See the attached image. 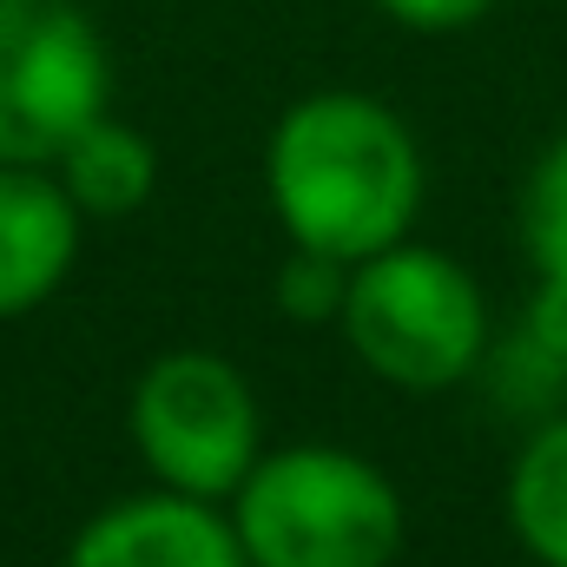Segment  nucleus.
Here are the masks:
<instances>
[{"mask_svg":"<svg viewBox=\"0 0 567 567\" xmlns=\"http://www.w3.org/2000/svg\"><path fill=\"white\" fill-rule=\"evenodd\" d=\"M265 192L290 251L363 265L410 238L423 212L416 133L370 93H310L265 140Z\"/></svg>","mask_w":567,"mask_h":567,"instance_id":"1","label":"nucleus"},{"mask_svg":"<svg viewBox=\"0 0 567 567\" xmlns=\"http://www.w3.org/2000/svg\"><path fill=\"white\" fill-rule=\"evenodd\" d=\"M251 567H390L403 555L396 482L337 442L265 449L231 495Z\"/></svg>","mask_w":567,"mask_h":567,"instance_id":"2","label":"nucleus"},{"mask_svg":"<svg viewBox=\"0 0 567 567\" xmlns=\"http://www.w3.org/2000/svg\"><path fill=\"white\" fill-rule=\"evenodd\" d=\"M357 363L396 390H455L488 363V303L435 245H390L350 271V297L337 317Z\"/></svg>","mask_w":567,"mask_h":567,"instance_id":"3","label":"nucleus"},{"mask_svg":"<svg viewBox=\"0 0 567 567\" xmlns=\"http://www.w3.org/2000/svg\"><path fill=\"white\" fill-rule=\"evenodd\" d=\"M133 449L158 488L231 502L238 482L265 455V410L245 370L218 350H165L152 357L126 403Z\"/></svg>","mask_w":567,"mask_h":567,"instance_id":"4","label":"nucleus"},{"mask_svg":"<svg viewBox=\"0 0 567 567\" xmlns=\"http://www.w3.org/2000/svg\"><path fill=\"white\" fill-rule=\"evenodd\" d=\"M113 100V53L80 0H0V165H53Z\"/></svg>","mask_w":567,"mask_h":567,"instance_id":"5","label":"nucleus"},{"mask_svg":"<svg viewBox=\"0 0 567 567\" xmlns=\"http://www.w3.org/2000/svg\"><path fill=\"white\" fill-rule=\"evenodd\" d=\"M60 567H251L231 515L198 495L145 488L113 508H100Z\"/></svg>","mask_w":567,"mask_h":567,"instance_id":"6","label":"nucleus"},{"mask_svg":"<svg viewBox=\"0 0 567 567\" xmlns=\"http://www.w3.org/2000/svg\"><path fill=\"white\" fill-rule=\"evenodd\" d=\"M80 205L53 165H0V323L33 317L80 258Z\"/></svg>","mask_w":567,"mask_h":567,"instance_id":"7","label":"nucleus"},{"mask_svg":"<svg viewBox=\"0 0 567 567\" xmlns=\"http://www.w3.org/2000/svg\"><path fill=\"white\" fill-rule=\"evenodd\" d=\"M53 178L66 185V198L80 205V218H133L152 185H158V152L140 126L100 113L80 140L53 158Z\"/></svg>","mask_w":567,"mask_h":567,"instance_id":"8","label":"nucleus"},{"mask_svg":"<svg viewBox=\"0 0 567 567\" xmlns=\"http://www.w3.org/2000/svg\"><path fill=\"white\" fill-rule=\"evenodd\" d=\"M508 528L542 567H567V416H548L508 468Z\"/></svg>","mask_w":567,"mask_h":567,"instance_id":"9","label":"nucleus"},{"mask_svg":"<svg viewBox=\"0 0 567 567\" xmlns=\"http://www.w3.org/2000/svg\"><path fill=\"white\" fill-rule=\"evenodd\" d=\"M522 245L535 258V278H567V133L522 185Z\"/></svg>","mask_w":567,"mask_h":567,"instance_id":"10","label":"nucleus"},{"mask_svg":"<svg viewBox=\"0 0 567 567\" xmlns=\"http://www.w3.org/2000/svg\"><path fill=\"white\" fill-rule=\"evenodd\" d=\"M350 271L343 258H323V251H290L278 265V310L290 323H337L343 317V297H350Z\"/></svg>","mask_w":567,"mask_h":567,"instance_id":"11","label":"nucleus"},{"mask_svg":"<svg viewBox=\"0 0 567 567\" xmlns=\"http://www.w3.org/2000/svg\"><path fill=\"white\" fill-rule=\"evenodd\" d=\"M370 7L410 33H455V27H475L495 0H370Z\"/></svg>","mask_w":567,"mask_h":567,"instance_id":"12","label":"nucleus"}]
</instances>
